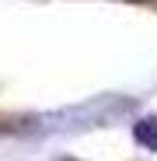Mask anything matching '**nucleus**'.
Returning <instances> with one entry per match:
<instances>
[{"instance_id": "nucleus-1", "label": "nucleus", "mask_w": 157, "mask_h": 161, "mask_svg": "<svg viewBox=\"0 0 157 161\" xmlns=\"http://www.w3.org/2000/svg\"><path fill=\"white\" fill-rule=\"evenodd\" d=\"M136 137H140L143 144H150V147H157V119H143V123L136 126Z\"/></svg>"}, {"instance_id": "nucleus-2", "label": "nucleus", "mask_w": 157, "mask_h": 161, "mask_svg": "<svg viewBox=\"0 0 157 161\" xmlns=\"http://www.w3.org/2000/svg\"><path fill=\"white\" fill-rule=\"evenodd\" d=\"M129 4H150V0H129Z\"/></svg>"}]
</instances>
